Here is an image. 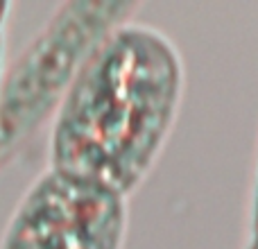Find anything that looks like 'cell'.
Masks as SVG:
<instances>
[{
  "label": "cell",
  "instance_id": "6da1fadb",
  "mask_svg": "<svg viewBox=\"0 0 258 249\" xmlns=\"http://www.w3.org/2000/svg\"><path fill=\"white\" fill-rule=\"evenodd\" d=\"M183 84L181 54L168 34L132 18L118 23L59 102L50 170L127 200L172 132Z\"/></svg>",
  "mask_w": 258,
  "mask_h": 249
},
{
  "label": "cell",
  "instance_id": "277c9868",
  "mask_svg": "<svg viewBox=\"0 0 258 249\" xmlns=\"http://www.w3.org/2000/svg\"><path fill=\"white\" fill-rule=\"evenodd\" d=\"M251 236L258 238V172H256V188H254V213H251Z\"/></svg>",
  "mask_w": 258,
  "mask_h": 249
},
{
  "label": "cell",
  "instance_id": "5b68a950",
  "mask_svg": "<svg viewBox=\"0 0 258 249\" xmlns=\"http://www.w3.org/2000/svg\"><path fill=\"white\" fill-rule=\"evenodd\" d=\"M247 249H258V238H254V236H251V240H249V247H247Z\"/></svg>",
  "mask_w": 258,
  "mask_h": 249
},
{
  "label": "cell",
  "instance_id": "7a4b0ae2",
  "mask_svg": "<svg viewBox=\"0 0 258 249\" xmlns=\"http://www.w3.org/2000/svg\"><path fill=\"white\" fill-rule=\"evenodd\" d=\"M134 9L132 3H71L59 9L0 89V152L59 107L91 50Z\"/></svg>",
  "mask_w": 258,
  "mask_h": 249
},
{
  "label": "cell",
  "instance_id": "3957f363",
  "mask_svg": "<svg viewBox=\"0 0 258 249\" xmlns=\"http://www.w3.org/2000/svg\"><path fill=\"white\" fill-rule=\"evenodd\" d=\"M125 197L54 170L27 191L0 249H122Z\"/></svg>",
  "mask_w": 258,
  "mask_h": 249
}]
</instances>
